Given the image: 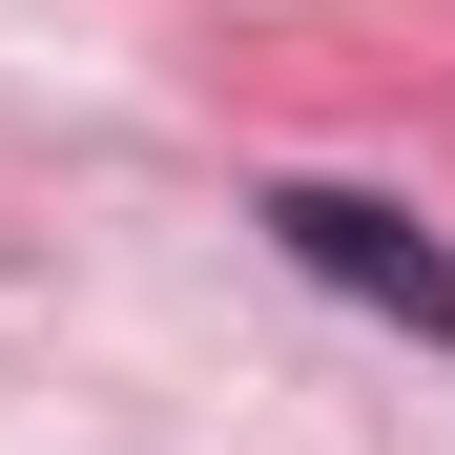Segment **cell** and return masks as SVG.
Segmentation results:
<instances>
[{"mask_svg": "<svg viewBox=\"0 0 455 455\" xmlns=\"http://www.w3.org/2000/svg\"><path fill=\"white\" fill-rule=\"evenodd\" d=\"M249 228H269V249H290V269L331 290V311H372V331H414V352L455 372V249H435V228H414L394 187H331V166H269V187H249Z\"/></svg>", "mask_w": 455, "mask_h": 455, "instance_id": "1", "label": "cell"}]
</instances>
